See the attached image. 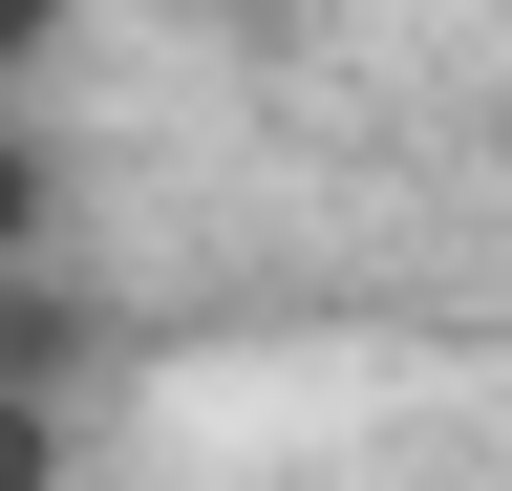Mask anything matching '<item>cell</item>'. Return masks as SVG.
I'll use <instances>...</instances> for the list:
<instances>
[{
	"label": "cell",
	"mask_w": 512,
	"mask_h": 491,
	"mask_svg": "<svg viewBox=\"0 0 512 491\" xmlns=\"http://www.w3.org/2000/svg\"><path fill=\"white\" fill-rule=\"evenodd\" d=\"M107 363H128V321L86 278H64V257H0V385H22V406H86Z\"/></svg>",
	"instance_id": "1"
},
{
	"label": "cell",
	"mask_w": 512,
	"mask_h": 491,
	"mask_svg": "<svg viewBox=\"0 0 512 491\" xmlns=\"http://www.w3.org/2000/svg\"><path fill=\"white\" fill-rule=\"evenodd\" d=\"M64 214H86V193H64V150L0 107V257H64Z\"/></svg>",
	"instance_id": "2"
},
{
	"label": "cell",
	"mask_w": 512,
	"mask_h": 491,
	"mask_svg": "<svg viewBox=\"0 0 512 491\" xmlns=\"http://www.w3.org/2000/svg\"><path fill=\"white\" fill-rule=\"evenodd\" d=\"M64 470H86V406H22V385H0V491H64Z\"/></svg>",
	"instance_id": "3"
},
{
	"label": "cell",
	"mask_w": 512,
	"mask_h": 491,
	"mask_svg": "<svg viewBox=\"0 0 512 491\" xmlns=\"http://www.w3.org/2000/svg\"><path fill=\"white\" fill-rule=\"evenodd\" d=\"M64 43H86V0H0V107H22V86L64 65Z\"/></svg>",
	"instance_id": "4"
}]
</instances>
